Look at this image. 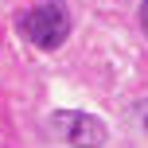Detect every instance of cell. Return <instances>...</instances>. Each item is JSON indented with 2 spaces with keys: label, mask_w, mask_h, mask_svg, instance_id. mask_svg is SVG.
Here are the masks:
<instances>
[{
  "label": "cell",
  "mask_w": 148,
  "mask_h": 148,
  "mask_svg": "<svg viewBox=\"0 0 148 148\" xmlns=\"http://www.w3.org/2000/svg\"><path fill=\"white\" fill-rule=\"evenodd\" d=\"M20 35L31 39L35 47H43V51H55V47L66 43L70 35V12L59 4V0H47V4H35L27 8V12L20 16Z\"/></svg>",
  "instance_id": "6da1fadb"
},
{
  "label": "cell",
  "mask_w": 148,
  "mask_h": 148,
  "mask_svg": "<svg viewBox=\"0 0 148 148\" xmlns=\"http://www.w3.org/2000/svg\"><path fill=\"white\" fill-rule=\"evenodd\" d=\"M51 129L70 148H101L105 136H109V129H105L101 117L82 113V109H55L51 113Z\"/></svg>",
  "instance_id": "7a4b0ae2"
},
{
  "label": "cell",
  "mask_w": 148,
  "mask_h": 148,
  "mask_svg": "<svg viewBox=\"0 0 148 148\" xmlns=\"http://www.w3.org/2000/svg\"><path fill=\"white\" fill-rule=\"evenodd\" d=\"M140 27H144V35H148V0L140 4Z\"/></svg>",
  "instance_id": "3957f363"
},
{
  "label": "cell",
  "mask_w": 148,
  "mask_h": 148,
  "mask_svg": "<svg viewBox=\"0 0 148 148\" xmlns=\"http://www.w3.org/2000/svg\"><path fill=\"white\" fill-rule=\"evenodd\" d=\"M140 125L148 129V101H140Z\"/></svg>",
  "instance_id": "277c9868"
}]
</instances>
